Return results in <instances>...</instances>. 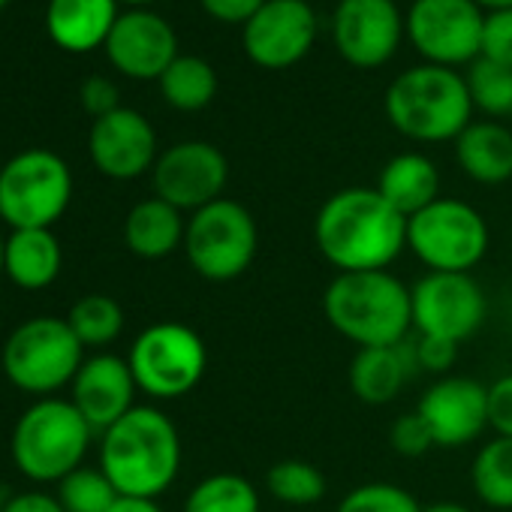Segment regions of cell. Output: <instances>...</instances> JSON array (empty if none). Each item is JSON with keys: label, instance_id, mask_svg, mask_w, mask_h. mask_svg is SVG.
I'll list each match as a JSON object with an SVG mask.
<instances>
[{"label": "cell", "instance_id": "obj_1", "mask_svg": "<svg viewBox=\"0 0 512 512\" xmlns=\"http://www.w3.org/2000/svg\"><path fill=\"white\" fill-rule=\"evenodd\" d=\"M320 256L341 272H383L407 247V217L377 187L332 193L314 220Z\"/></svg>", "mask_w": 512, "mask_h": 512}, {"label": "cell", "instance_id": "obj_2", "mask_svg": "<svg viewBox=\"0 0 512 512\" xmlns=\"http://www.w3.org/2000/svg\"><path fill=\"white\" fill-rule=\"evenodd\" d=\"M100 470L124 497L157 500L181 470V437L157 407H133L100 440Z\"/></svg>", "mask_w": 512, "mask_h": 512}, {"label": "cell", "instance_id": "obj_3", "mask_svg": "<svg viewBox=\"0 0 512 512\" xmlns=\"http://www.w3.org/2000/svg\"><path fill=\"white\" fill-rule=\"evenodd\" d=\"M323 314L359 350L401 344L413 332L410 287L389 269L335 275L323 293Z\"/></svg>", "mask_w": 512, "mask_h": 512}, {"label": "cell", "instance_id": "obj_4", "mask_svg": "<svg viewBox=\"0 0 512 512\" xmlns=\"http://www.w3.org/2000/svg\"><path fill=\"white\" fill-rule=\"evenodd\" d=\"M473 100L467 82L440 64L401 73L386 91V115L398 133L416 142L458 139L470 124Z\"/></svg>", "mask_w": 512, "mask_h": 512}, {"label": "cell", "instance_id": "obj_5", "mask_svg": "<svg viewBox=\"0 0 512 512\" xmlns=\"http://www.w3.org/2000/svg\"><path fill=\"white\" fill-rule=\"evenodd\" d=\"M94 428L64 398H40L13 428V461L34 482H61L82 467Z\"/></svg>", "mask_w": 512, "mask_h": 512}, {"label": "cell", "instance_id": "obj_6", "mask_svg": "<svg viewBox=\"0 0 512 512\" xmlns=\"http://www.w3.org/2000/svg\"><path fill=\"white\" fill-rule=\"evenodd\" d=\"M85 362V347L61 317H34L16 326V332L4 344V365L7 380L40 398H52L58 389L73 383Z\"/></svg>", "mask_w": 512, "mask_h": 512}, {"label": "cell", "instance_id": "obj_7", "mask_svg": "<svg viewBox=\"0 0 512 512\" xmlns=\"http://www.w3.org/2000/svg\"><path fill=\"white\" fill-rule=\"evenodd\" d=\"M256 247H260V229L253 214L235 199L220 196L187 217L184 256L205 281L226 284L241 278L253 263Z\"/></svg>", "mask_w": 512, "mask_h": 512}, {"label": "cell", "instance_id": "obj_8", "mask_svg": "<svg viewBox=\"0 0 512 512\" xmlns=\"http://www.w3.org/2000/svg\"><path fill=\"white\" fill-rule=\"evenodd\" d=\"M73 199V175L64 157L28 148L0 169V220L13 229H52Z\"/></svg>", "mask_w": 512, "mask_h": 512}, {"label": "cell", "instance_id": "obj_9", "mask_svg": "<svg viewBox=\"0 0 512 512\" xmlns=\"http://www.w3.org/2000/svg\"><path fill=\"white\" fill-rule=\"evenodd\" d=\"M127 362L139 392L157 401H172L202 383L208 350L196 329L184 323H154L139 332Z\"/></svg>", "mask_w": 512, "mask_h": 512}, {"label": "cell", "instance_id": "obj_10", "mask_svg": "<svg viewBox=\"0 0 512 512\" xmlns=\"http://www.w3.org/2000/svg\"><path fill=\"white\" fill-rule=\"evenodd\" d=\"M407 247L431 272L470 275L488 250V223L473 205L440 196L407 220Z\"/></svg>", "mask_w": 512, "mask_h": 512}, {"label": "cell", "instance_id": "obj_11", "mask_svg": "<svg viewBox=\"0 0 512 512\" xmlns=\"http://www.w3.org/2000/svg\"><path fill=\"white\" fill-rule=\"evenodd\" d=\"M413 302V332L467 341L485 323V293L467 272H428L410 287Z\"/></svg>", "mask_w": 512, "mask_h": 512}, {"label": "cell", "instance_id": "obj_12", "mask_svg": "<svg viewBox=\"0 0 512 512\" xmlns=\"http://www.w3.org/2000/svg\"><path fill=\"white\" fill-rule=\"evenodd\" d=\"M482 28L485 16L476 0H416L407 19L416 49L440 67L473 64L482 49Z\"/></svg>", "mask_w": 512, "mask_h": 512}, {"label": "cell", "instance_id": "obj_13", "mask_svg": "<svg viewBox=\"0 0 512 512\" xmlns=\"http://www.w3.org/2000/svg\"><path fill=\"white\" fill-rule=\"evenodd\" d=\"M151 178L154 196L193 214L220 199L229 178V163L211 142H178L157 157Z\"/></svg>", "mask_w": 512, "mask_h": 512}, {"label": "cell", "instance_id": "obj_14", "mask_svg": "<svg viewBox=\"0 0 512 512\" xmlns=\"http://www.w3.org/2000/svg\"><path fill=\"white\" fill-rule=\"evenodd\" d=\"M314 34L317 19L305 0H266L244 25V49L266 70H287L308 55Z\"/></svg>", "mask_w": 512, "mask_h": 512}, {"label": "cell", "instance_id": "obj_15", "mask_svg": "<svg viewBox=\"0 0 512 512\" xmlns=\"http://www.w3.org/2000/svg\"><path fill=\"white\" fill-rule=\"evenodd\" d=\"M416 410L431 428L434 446H467L488 428V386L473 377H440L425 389Z\"/></svg>", "mask_w": 512, "mask_h": 512}, {"label": "cell", "instance_id": "obj_16", "mask_svg": "<svg viewBox=\"0 0 512 512\" xmlns=\"http://www.w3.org/2000/svg\"><path fill=\"white\" fill-rule=\"evenodd\" d=\"M88 151L94 166L115 181H133L154 169L157 136L145 115L136 109H115L94 121L88 133Z\"/></svg>", "mask_w": 512, "mask_h": 512}, {"label": "cell", "instance_id": "obj_17", "mask_svg": "<svg viewBox=\"0 0 512 512\" xmlns=\"http://www.w3.org/2000/svg\"><path fill=\"white\" fill-rule=\"evenodd\" d=\"M401 40V16L392 0H341L335 13V43L356 67L386 64Z\"/></svg>", "mask_w": 512, "mask_h": 512}, {"label": "cell", "instance_id": "obj_18", "mask_svg": "<svg viewBox=\"0 0 512 512\" xmlns=\"http://www.w3.org/2000/svg\"><path fill=\"white\" fill-rule=\"evenodd\" d=\"M106 55L130 79H160L178 58L175 31L148 10L124 13L106 40Z\"/></svg>", "mask_w": 512, "mask_h": 512}, {"label": "cell", "instance_id": "obj_19", "mask_svg": "<svg viewBox=\"0 0 512 512\" xmlns=\"http://www.w3.org/2000/svg\"><path fill=\"white\" fill-rule=\"evenodd\" d=\"M70 386H73L70 401L85 416V422L100 434L136 407L133 398L139 386L130 371V362L112 353H97L85 359Z\"/></svg>", "mask_w": 512, "mask_h": 512}, {"label": "cell", "instance_id": "obj_20", "mask_svg": "<svg viewBox=\"0 0 512 512\" xmlns=\"http://www.w3.org/2000/svg\"><path fill=\"white\" fill-rule=\"evenodd\" d=\"M413 374H419V365L410 335L401 344L356 350L350 362V389L359 401L380 407L395 401L404 392V386L413 380Z\"/></svg>", "mask_w": 512, "mask_h": 512}, {"label": "cell", "instance_id": "obj_21", "mask_svg": "<svg viewBox=\"0 0 512 512\" xmlns=\"http://www.w3.org/2000/svg\"><path fill=\"white\" fill-rule=\"evenodd\" d=\"M118 22V0H49L46 28L64 52L106 46Z\"/></svg>", "mask_w": 512, "mask_h": 512}, {"label": "cell", "instance_id": "obj_22", "mask_svg": "<svg viewBox=\"0 0 512 512\" xmlns=\"http://www.w3.org/2000/svg\"><path fill=\"white\" fill-rule=\"evenodd\" d=\"M64 250L52 229H13L4 238V275L22 290H46L58 281Z\"/></svg>", "mask_w": 512, "mask_h": 512}, {"label": "cell", "instance_id": "obj_23", "mask_svg": "<svg viewBox=\"0 0 512 512\" xmlns=\"http://www.w3.org/2000/svg\"><path fill=\"white\" fill-rule=\"evenodd\" d=\"M184 229V211L151 196L130 208L124 220V244L142 260H163L172 250L184 247Z\"/></svg>", "mask_w": 512, "mask_h": 512}, {"label": "cell", "instance_id": "obj_24", "mask_svg": "<svg viewBox=\"0 0 512 512\" xmlns=\"http://www.w3.org/2000/svg\"><path fill=\"white\" fill-rule=\"evenodd\" d=\"M458 166L479 184H503L512 178V130L497 121L467 124L455 139Z\"/></svg>", "mask_w": 512, "mask_h": 512}, {"label": "cell", "instance_id": "obj_25", "mask_svg": "<svg viewBox=\"0 0 512 512\" xmlns=\"http://www.w3.org/2000/svg\"><path fill=\"white\" fill-rule=\"evenodd\" d=\"M377 190L395 211L410 220L440 199V172L425 154H398L383 166Z\"/></svg>", "mask_w": 512, "mask_h": 512}, {"label": "cell", "instance_id": "obj_26", "mask_svg": "<svg viewBox=\"0 0 512 512\" xmlns=\"http://www.w3.org/2000/svg\"><path fill=\"white\" fill-rule=\"evenodd\" d=\"M160 91L169 106L181 112H199L217 94V73L205 58L178 55L160 76Z\"/></svg>", "mask_w": 512, "mask_h": 512}, {"label": "cell", "instance_id": "obj_27", "mask_svg": "<svg viewBox=\"0 0 512 512\" xmlns=\"http://www.w3.org/2000/svg\"><path fill=\"white\" fill-rule=\"evenodd\" d=\"M470 485L491 509H512V437H491L470 464Z\"/></svg>", "mask_w": 512, "mask_h": 512}, {"label": "cell", "instance_id": "obj_28", "mask_svg": "<svg viewBox=\"0 0 512 512\" xmlns=\"http://www.w3.org/2000/svg\"><path fill=\"white\" fill-rule=\"evenodd\" d=\"M184 512H260V491L238 473H211L190 488Z\"/></svg>", "mask_w": 512, "mask_h": 512}, {"label": "cell", "instance_id": "obj_29", "mask_svg": "<svg viewBox=\"0 0 512 512\" xmlns=\"http://www.w3.org/2000/svg\"><path fill=\"white\" fill-rule=\"evenodd\" d=\"M70 329L76 332V338L82 341V347L88 350H100L109 347L121 332H124V308L103 293H88L82 296L70 314H67Z\"/></svg>", "mask_w": 512, "mask_h": 512}, {"label": "cell", "instance_id": "obj_30", "mask_svg": "<svg viewBox=\"0 0 512 512\" xmlns=\"http://www.w3.org/2000/svg\"><path fill=\"white\" fill-rule=\"evenodd\" d=\"M266 488L287 506H311L326 497V476L305 458H281L269 467Z\"/></svg>", "mask_w": 512, "mask_h": 512}, {"label": "cell", "instance_id": "obj_31", "mask_svg": "<svg viewBox=\"0 0 512 512\" xmlns=\"http://www.w3.org/2000/svg\"><path fill=\"white\" fill-rule=\"evenodd\" d=\"M118 497V488L100 467L82 464L58 482V500L64 512H109Z\"/></svg>", "mask_w": 512, "mask_h": 512}, {"label": "cell", "instance_id": "obj_32", "mask_svg": "<svg viewBox=\"0 0 512 512\" xmlns=\"http://www.w3.org/2000/svg\"><path fill=\"white\" fill-rule=\"evenodd\" d=\"M467 91L473 106H479L482 112L500 118V115H512V70L503 64H494L488 58H476L470 64L467 73Z\"/></svg>", "mask_w": 512, "mask_h": 512}, {"label": "cell", "instance_id": "obj_33", "mask_svg": "<svg viewBox=\"0 0 512 512\" xmlns=\"http://www.w3.org/2000/svg\"><path fill=\"white\" fill-rule=\"evenodd\" d=\"M335 512H422V503L395 482H365L347 491Z\"/></svg>", "mask_w": 512, "mask_h": 512}, {"label": "cell", "instance_id": "obj_34", "mask_svg": "<svg viewBox=\"0 0 512 512\" xmlns=\"http://www.w3.org/2000/svg\"><path fill=\"white\" fill-rule=\"evenodd\" d=\"M389 443L404 458H422L434 446V437H431V428L425 425V419L419 416V410H413V413H404L392 422Z\"/></svg>", "mask_w": 512, "mask_h": 512}, {"label": "cell", "instance_id": "obj_35", "mask_svg": "<svg viewBox=\"0 0 512 512\" xmlns=\"http://www.w3.org/2000/svg\"><path fill=\"white\" fill-rule=\"evenodd\" d=\"M479 55L512 70V10H494L485 16Z\"/></svg>", "mask_w": 512, "mask_h": 512}, {"label": "cell", "instance_id": "obj_36", "mask_svg": "<svg viewBox=\"0 0 512 512\" xmlns=\"http://www.w3.org/2000/svg\"><path fill=\"white\" fill-rule=\"evenodd\" d=\"M458 347L461 344L446 341V338H431V335L413 338L416 365H419V371H428V374H446L458 359Z\"/></svg>", "mask_w": 512, "mask_h": 512}, {"label": "cell", "instance_id": "obj_37", "mask_svg": "<svg viewBox=\"0 0 512 512\" xmlns=\"http://www.w3.org/2000/svg\"><path fill=\"white\" fill-rule=\"evenodd\" d=\"M488 428L497 437H512V374L488 386Z\"/></svg>", "mask_w": 512, "mask_h": 512}, {"label": "cell", "instance_id": "obj_38", "mask_svg": "<svg viewBox=\"0 0 512 512\" xmlns=\"http://www.w3.org/2000/svg\"><path fill=\"white\" fill-rule=\"evenodd\" d=\"M82 106H85V112H91L94 121H97V118H103V115L121 109V103H118V88H115L106 76H91V79L82 82Z\"/></svg>", "mask_w": 512, "mask_h": 512}, {"label": "cell", "instance_id": "obj_39", "mask_svg": "<svg viewBox=\"0 0 512 512\" xmlns=\"http://www.w3.org/2000/svg\"><path fill=\"white\" fill-rule=\"evenodd\" d=\"M202 7L208 16H214L217 22H229V25H247L256 13L266 7V0H202Z\"/></svg>", "mask_w": 512, "mask_h": 512}, {"label": "cell", "instance_id": "obj_40", "mask_svg": "<svg viewBox=\"0 0 512 512\" xmlns=\"http://www.w3.org/2000/svg\"><path fill=\"white\" fill-rule=\"evenodd\" d=\"M4 512H64L58 494L46 491H22L4 503Z\"/></svg>", "mask_w": 512, "mask_h": 512}, {"label": "cell", "instance_id": "obj_41", "mask_svg": "<svg viewBox=\"0 0 512 512\" xmlns=\"http://www.w3.org/2000/svg\"><path fill=\"white\" fill-rule=\"evenodd\" d=\"M109 512H163V509H160L157 500H151V497H124V494H121Z\"/></svg>", "mask_w": 512, "mask_h": 512}, {"label": "cell", "instance_id": "obj_42", "mask_svg": "<svg viewBox=\"0 0 512 512\" xmlns=\"http://www.w3.org/2000/svg\"><path fill=\"white\" fill-rule=\"evenodd\" d=\"M422 512H470V509L464 503H455V500H437V503L422 506Z\"/></svg>", "mask_w": 512, "mask_h": 512}, {"label": "cell", "instance_id": "obj_43", "mask_svg": "<svg viewBox=\"0 0 512 512\" xmlns=\"http://www.w3.org/2000/svg\"><path fill=\"white\" fill-rule=\"evenodd\" d=\"M476 4L488 7L491 13H494V10H512V0H476Z\"/></svg>", "mask_w": 512, "mask_h": 512}, {"label": "cell", "instance_id": "obj_44", "mask_svg": "<svg viewBox=\"0 0 512 512\" xmlns=\"http://www.w3.org/2000/svg\"><path fill=\"white\" fill-rule=\"evenodd\" d=\"M0 275H4V238H0Z\"/></svg>", "mask_w": 512, "mask_h": 512}, {"label": "cell", "instance_id": "obj_45", "mask_svg": "<svg viewBox=\"0 0 512 512\" xmlns=\"http://www.w3.org/2000/svg\"><path fill=\"white\" fill-rule=\"evenodd\" d=\"M124 4H136L139 7V4H154V0H124Z\"/></svg>", "mask_w": 512, "mask_h": 512}, {"label": "cell", "instance_id": "obj_46", "mask_svg": "<svg viewBox=\"0 0 512 512\" xmlns=\"http://www.w3.org/2000/svg\"><path fill=\"white\" fill-rule=\"evenodd\" d=\"M4 503H7V497H4V491H0V512H4Z\"/></svg>", "mask_w": 512, "mask_h": 512}, {"label": "cell", "instance_id": "obj_47", "mask_svg": "<svg viewBox=\"0 0 512 512\" xmlns=\"http://www.w3.org/2000/svg\"><path fill=\"white\" fill-rule=\"evenodd\" d=\"M7 4H10V0H0V10H4V7H7Z\"/></svg>", "mask_w": 512, "mask_h": 512}]
</instances>
